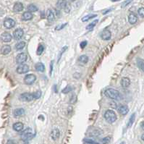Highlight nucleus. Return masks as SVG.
Masks as SVG:
<instances>
[{"label": "nucleus", "mask_w": 144, "mask_h": 144, "mask_svg": "<svg viewBox=\"0 0 144 144\" xmlns=\"http://www.w3.org/2000/svg\"><path fill=\"white\" fill-rule=\"evenodd\" d=\"M104 95L112 100H120L122 96L120 93L114 88H107L104 91Z\"/></svg>", "instance_id": "nucleus-1"}, {"label": "nucleus", "mask_w": 144, "mask_h": 144, "mask_svg": "<svg viewBox=\"0 0 144 144\" xmlns=\"http://www.w3.org/2000/svg\"><path fill=\"white\" fill-rule=\"evenodd\" d=\"M104 118L109 123H114L117 119V117L115 112L112 109H109L104 113Z\"/></svg>", "instance_id": "nucleus-2"}, {"label": "nucleus", "mask_w": 144, "mask_h": 144, "mask_svg": "<svg viewBox=\"0 0 144 144\" xmlns=\"http://www.w3.org/2000/svg\"><path fill=\"white\" fill-rule=\"evenodd\" d=\"M36 136L35 133L33 132V130L31 128H27L25 129L24 131L21 132L20 137L22 138V140H29L34 138V136Z\"/></svg>", "instance_id": "nucleus-3"}, {"label": "nucleus", "mask_w": 144, "mask_h": 144, "mask_svg": "<svg viewBox=\"0 0 144 144\" xmlns=\"http://www.w3.org/2000/svg\"><path fill=\"white\" fill-rule=\"evenodd\" d=\"M36 80V76L33 74H28L26 75L24 78V83L25 84L28 85H32L33 84Z\"/></svg>", "instance_id": "nucleus-4"}, {"label": "nucleus", "mask_w": 144, "mask_h": 144, "mask_svg": "<svg viewBox=\"0 0 144 144\" xmlns=\"http://www.w3.org/2000/svg\"><path fill=\"white\" fill-rule=\"evenodd\" d=\"M20 100L22 101H25V102H30L33 100V96L32 93H23L20 94Z\"/></svg>", "instance_id": "nucleus-5"}, {"label": "nucleus", "mask_w": 144, "mask_h": 144, "mask_svg": "<svg viewBox=\"0 0 144 144\" xmlns=\"http://www.w3.org/2000/svg\"><path fill=\"white\" fill-rule=\"evenodd\" d=\"M4 26L7 29H11V28H14L16 25V22L15 20H13L12 18H6L4 20Z\"/></svg>", "instance_id": "nucleus-6"}, {"label": "nucleus", "mask_w": 144, "mask_h": 144, "mask_svg": "<svg viewBox=\"0 0 144 144\" xmlns=\"http://www.w3.org/2000/svg\"><path fill=\"white\" fill-rule=\"evenodd\" d=\"M28 60V56L25 53H20L16 56V63L18 64H24Z\"/></svg>", "instance_id": "nucleus-7"}, {"label": "nucleus", "mask_w": 144, "mask_h": 144, "mask_svg": "<svg viewBox=\"0 0 144 144\" xmlns=\"http://www.w3.org/2000/svg\"><path fill=\"white\" fill-rule=\"evenodd\" d=\"M29 67L28 65L25 64H19L17 66V68H16V72L18 74H25V73H27L29 71Z\"/></svg>", "instance_id": "nucleus-8"}, {"label": "nucleus", "mask_w": 144, "mask_h": 144, "mask_svg": "<svg viewBox=\"0 0 144 144\" xmlns=\"http://www.w3.org/2000/svg\"><path fill=\"white\" fill-rule=\"evenodd\" d=\"M102 133H103L102 130L99 128H92L88 131V136H90L91 137H98L100 136Z\"/></svg>", "instance_id": "nucleus-9"}, {"label": "nucleus", "mask_w": 144, "mask_h": 144, "mask_svg": "<svg viewBox=\"0 0 144 144\" xmlns=\"http://www.w3.org/2000/svg\"><path fill=\"white\" fill-rule=\"evenodd\" d=\"M24 35V31L22 28H17L13 32V37L15 40H20Z\"/></svg>", "instance_id": "nucleus-10"}, {"label": "nucleus", "mask_w": 144, "mask_h": 144, "mask_svg": "<svg viewBox=\"0 0 144 144\" xmlns=\"http://www.w3.org/2000/svg\"><path fill=\"white\" fill-rule=\"evenodd\" d=\"M0 38H1V40L3 42L8 43V42H10V41H11V40H12V36L9 33L4 32L1 34Z\"/></svg>", "instance_id": "nucleus-11"}, {"label": "nucleus", "mask_w": 144, "mask_h": 144, "mask_svg": "<svg viewBox=\"0 0 144 144\" xmlns=\"http://www.w3.org/2000/svg\"><path fill=\"white\" fill-rule=\"evenodd\" d=\"M111 37H112V33L111 31L109 30H104L101 33V38L104 41L110 40Z\"/></svg>", "instance_id": "nucleus-12"}, {"label": "nucleus", "mask_w": 144, "mask_h": 144, "mask_svg": "<svg viewBox=\"0 0 144 144\" xmlns=\"http://www.w3.org/2000/svg\"><path fill=\"white\" fill-rule=\"evenodd\" d=\"M50 136L52 138V139L53 140H56L60 136V130L58 129H53L51 132V134H50Z\"/></svg>", "instance_id": "nucleus-13"}, {"label": "nucleus", "mask_w": 144, "mask_h": 144, "mask_svg": "<svg viewBox=\"0 0 144 144\" xmlns=\"http://www.w3.org/2000/svg\"><path fill=\"white\" fill-rule=\"evenodd\" d=\"M11 52V46L9 45H4L1 49L0 52L2 55H7Z\"/></svg>", "instance_id": "nucleus-14"}, {"label": "nucleus", "mask_w": 144, "mask_h": 144, "mask_svg": "<svg viewBox=\"0 0 144 144\" xmlns=\"http://www.w3.org/2000/svg\"><path fill=\"white\" fill-rule=\"evenodd\" d=\"M12 128H13V130H14L15 131H16V132H20V131H22V130H23V128H24V124H23V123L20 122H16V123H15V124H13Z\"/></svg>", "instance_id": "nucleus-15"}, {"label": "nucleus", "mask_w": 144, "mask_h": 144, "mask_svg": "<svg viewBox=\"0 0 144 144\" xmlns=\"http://www.w3.org/2000/svg\"><path fill=\"white\" fill-rule=\"evenodd\" d=\"M117 109H118V112L122 115H125L129 112V108H128V106H126V105H121L120 107H118Z\"/></svg>", "instance_id": "nucleus-16"}, {"label": "nucleus", "mask_w": 144, "mask_h": 144, "mask_svg": "<svg viewBox=\"0 0 144 144\" xmlns=\"http://www.w3.org/2000/svg\"><path fill=\"white\" fill-rule=\"evenodd\" d=\"M25 114V111L24 109L23 108L16 109L13 112V114H14L15 117H19L23 116Z\"/></svg>", "instance_id": "nucleus-17"}, {"label": "nucleus", "mask_w": 144, "mask_h": 144, "mask_svg": "<svg viewBox=\"0 0 144 144\" xmlns=\"http://www.w3.org/2000/svg\"><path fill=\"white\" fill-rule=\"evenodd\" d=\"M138 21V17L135 13H130L128 16V22L131 25L136 24Z\"/></svg>", "instance_id": "nucleus-18"}, {"label": "nucleus", "mask_w": 144, "mask_h": 144, "mask_svg": "<svg viewBox=\"0 0 144 144\" xmlns=\"http://www.w3.org/2000/svg\"><path fill=\"white\" fill-rule=\"evenodd\" d=\"M23 9H24V6L21 2H16L14 4V7H13V10L15 12H21L23 10Z\"/></svg>", "instance_id": "nucleus-19"}, {"label": "nucleus", "mask_w": 144, "mask_h": 144, "mask_svg": "<svg viewBox=\"0 0 144 144\" xmlns=\"http://www.w3.org/2000/svg\"><path fill=\"white\" fill-rule=\"evenodd\" d=\"M120 84L122 85V87H123V88H128V86L130 85V80L128 78L124 77L121 79Z\"/></svg>", "instance_id": "nucleus-20"}, {"label": "nucleus", "mask_w": 144, "mask_h": 144, "mask_svg": "<svg viewBox=\"0 0 144 144\" xmlns=\"http://www.w3.org/2000/svg\"><path fill=\"white\" fill-rule=\"evenodd\" d=\"M33 17V15L31 12H25L23 15H22V20L24 21H28V20H32Z\"/></svg>", "instance_id": "nucleus-21"}, {"label": "nucleus", "mask_w": 144, "mask_h": 144, "mask_svg": "<svg viewBox=\"0 0 144 144\" xmlns=\"http://www.w3.org/2000/svg\"><path fill=\"white\" fill-rule=\"evenodd\" d=\"M35 69L38 72H44V70H45V66L42 62H38L35 65Z\"/></svg>", "instance_id": "nucleus-22"}, {"label": "nucleus", "mask_w": 144, "mask_h": 144, "mask_svg": "<svg viewBox=\"0 0 144 144\" xmlns=\"http://www.w3.org/2000/svg\"><path fill=\"white\" fill-rule=\"evenodd\" d=\"M46 16H47V20H48L49 22L54 21V18H55L54 14V12H52L51 9H48V10H47V12H46Z\"/></svg>", "instance_id": "nucleus-23"}, {"label": "nucleus", "mask_w": 144, "mask_h": 144, "mask_svg": "<svg viewBox=\"0 0 144 144\" xmlns=\"http://www.w3.org/2000/svg\"><path fill=\"white\" fill-rule=\"evenodd\" d=\"M135 120H136V113H133V114H131V116H130V119H129V121H128V124H127V128H130L132 124H133V123H134Z\"/></svg>", "instance_id": "nucleus-24"}, {"label": "nucleus", "mask_w": 144, "mask_h": 144, "mask_svg": "<svg viewBox=\"0 0 144 144\" xmlns=\"http://www.w3.org/2000/svg\"><path fill=\"white\" fill-rule=\"evenodd\" d=\"M27 9H28V12H31V13L38 11V7H36L35 4H29L28 6V7H27Z\"/></svg>", "instance_id": "nucleus-25"}, {"label": "nucleus", "mask_w": 144, "mask_h": 144, "mask_svg": "<svg viewBox=\"0 0 144 144\" xmlns=\"http://www.w3.org/2000/svg\"><path fill=\"white\" fill-rule=\"evenodd\" d=\"M137 65L138 67L140 68L142 71H143L144 70V62L143 59H140V58H138L137 59Z\"/></svg>", "instance_id": "nucleus-26"}, {"label": "nucleus", "mask_w": 144, "mask_h": 144, "mask_svg": "<svg viewBox=\"0 0 144 144\" xmlns=\"http://www.w3.org/2000/svg\"><path fill=\"white\" fill-rule=\"evenodd\" d=\"M25 41H20L18 42L17 44H16L15 45V49L16 50H22L23 49H24V47L25 46Z\"/></svg>", "instance_id": "nucleus-27"}, {"label": "nucleus", "mask_w": 144, "mask_h": 144, "mask_svg": "<svg viewBox=\"0 0 144 144\" xmlns=\"http://www.w3.org/2000/svg\"><path fill=\"white\" fill-rule=\"evenodd\" d=\"M97 17V15H86V16H84L82 17V19L81 20L83 21V22H87L88 20H90L91 19H93V18H94V17Z\"/></svg>", "instance_id": "nucleus-28"}, {"label": "nucleus", "mask_w": 144, "mask_h": 144, "mask_svg": "<svg viewBox=\"0 0 144 144\" xmlns=\"http://www.w3.org/2000/svg\"><path fill=\"white\" fill-rule=\"evenodd\" d=\"M88 60L89 59H88V56H86V55H82L78 58V61L83 64H86L88 62Z\"/></svg>", "instance_id": "nucleus-29"}, {"label": "nucleus", "mask_w": 144, "mask_h": 144, "mask_svg": "<svg viewBox=\"0 0 144 144\" xmlns=\"http://www.w3.org/2000/svg\"><path fill=\"white\" fill-rule=\"evenodd\" d=\"M97 23H98V20H94L93 22L92 23H91L90 24H88L87 26H86V29L88 30V31H92L93 28L96 26V25L97 24Z\"/></svg>", "instance_id": "nucleus-30"}, {"label": "nucleus", "mask_w": 144, "mask_h": 144, "mask_svg": "<svg viewBox=\"0 0 144 144\" xmlns=\"http://www.w3.org/2000/svg\"><path fill=\"white\" fill-rule=\"evenodd\" d=\"M66 4H67L66 1H59V2H56V6L60 9H64Z\"/></svg>", "instance_id": "nucleus-31"}, {"label": "nucleus", "mask_w": 144, "mask_h": 144, "mask_svg": "<svg viewBox=\"0 0 144 144\" xmlns=\"http://www.w3.org/2000/svg\"><path fill=\"white\" fill-rule=\"evenodd\" d=\"M44 45L39 44V46H38V49H37V51H36V54H37V55H41V54L44 52Z\"/></svg>", "instance_id": "nucleus-32"}, {"label": "nucleus", "mask_w": 144, "mask_h": 144, "mask_svg": "<svg viewBox=\"0 0 144 144\" xmlns=\"http://www.w3.org/2000/svg\"><path fill=\"white\" fill-rule=\"evenodd\" d=\"M72 90H73V88H72V86L68 85V86H66V87L62 91V93H68L69 92H71Z\"/></svg>", "instance_id": "nucleus-33"}, {"label": "nucleus", "mask_w": 144, "mask_h": 144, "mask_svg": "<svg viewBox=\"0 0 144 144\" xmlns=\"http://www.w3.org/2000/svg\"><path fill=\"white\" fill-rule=\"evenodd\" d=\"M33 94V99H39L41 96V91H37L36 92H34Z\"/></svg>", "instance_id": "nucleus-34"}, {"label": "nucleus", "mask_w": 144, "mask_h": 144, "mask_svg": "<svg viewBox=\"0 0 144 144\" xmlns=\"http://www.w3.org/2000/svg\"><path fill=\"white\" fill-rule=\"evenodd\" d=\"M83 141H84V143L85 144H99V143H97V142L91 140V139H87V138H85V139L83 140Z\"/></svg>", "instance_id": "nucleus-35"}, {"label": "nucleus", "mask_w": 144, "mask_h": 144, "mask_svg": "<svg viewBox=\"0 0 144 144\" xmlns=\"http://www.w3.org/2000/svg\"><path fill=\"white\" fill-rule=\"evenodd\" d=\"M110 140H111L110 137H105L101 140V143L103 144H108L110 142Z\"/></svg>", "instance_id": "nucleus-36"}, {"label": "nucleus", "mask_w": 144, "mask_h": 144, "mask_svg": "<svg viewBox=\"0 0 144 144\" xmlns=\"http://www.w3.org/2000/svg\"><path fill=\"white\" fill-rule=\"evenodd\" d=\"M138 15H140V17H144V8L143 7H140V8L138 9Z\"/></svg>", "instance_id": "nucleus-37"}, {"label": "nucleus", "mask_w": 144, "mask_h": 144, "mask_svg": "<svg viewBox=\"0 0 144 144\" xmlns=\"http://www.w3.org/2000/svg\"><path fill=\"white\" fill-rule=\"evenodd\" d=\"M64 9V11H65L66 12H68V13L70 11V6L68 4V2H67V4H66V5H65Z\"/></svg>", "instance_id": "nucleus-38"}, {"label": "nucleus", "mask_w": 144, "mask_h": 144, "mask_svg": "<svg viewBox=\"0 0 144 144\" xmlns=\"http://www.w3.org/2000/svg\"><path fill=\"white\" fill-rule=\"evenodd\" d=\"M68 25V23H65V24H62L60 25H58V26H56V31H58V30H62V28H64L66 25Z\"/></svg>", "instance_id": "nucleus-39"}, {"label": "nucleus", "mask_w": 144, "mask_h": 144, "mask_svg": "<svg viewBox=\"0 0 144 144\" xmlns=\"http://www.w3.org/2000/svg\"><path fill=\"white\" fill-rule=\"evenodd\" d=\"M87 41H82L81 43H80V47H81V49H84L86 46H87Z\"/></svg>", "instance_id": "nucleus-40"}, {"label": "nucleus", "mask_w": 144, "mask_h": 144, "mask_svg": "<svg viewBox=\"0 0 144 144\" xmlns=\"http://www.w3.org/2000/svg\"><path fill=\"white\" fill-rule=\"evenodd\" d=\"M77 101V96H75V95H73L72 96V98L71 99V100H70V102L72 103V104H74V103H75Z\"/></svg>", "instance_id": "nucleus-41"}, {"label": "nucleus", "mask_w": 144, "mask_h": 144, "mask_svg": "<svg viewBox=\"0 0 144 144\" xmlns=\"http://www.w3.org/2000/svg\"><path fill=\"white\" fill-rule=\"evenodd\" d=\"M73 77H74L75 78H76V79H78V78H80V73H78V72H76V73H75V74L73 75Z\"/></svg>", "instance_id": "nucleus-42"}, {"label": "nucleus", "mask_w": 144, "mask_h": 144, "mask_svg": "<svg viewBox=\"0 0 144 144\" xmlns=\"http://www.w3.org/2000/svg\"><path fill=\"white\" fill-rule=\"evenodd\" d=\"M131 2H132V1H126V2H124V3L122 4V7H124L127 6L128 4H130V3H131Z\"/></svg>", "instance_id": "nucleus-43"}, {"label": "nucleus", "mask_w": 144, "mask_h": 144, "mask_svg": "<svg viewBox=\"0 0 144 144\" xmlns=\"http://www.w3.org/2000/svg\"><path fill=\"white\" fill-rule=\"evenodd\" d=\"M7 144H16L15 143V141L12 140H9L8 141H7Z\"/></svg>", "instance_id": "nucleus-44"}, {"label": "nucleus", "mask_w": 144, "mask_h": 144, "mask_svg": "<svg viewBox=\"0 0 144 144\" xmlns=\"http://www.w3.org/2000/svg\"><path fill=\"white\" fill-rule=\"evenodd\" d=\"M140 128H142V129H143V122H141V123H140Z\"/></svg>", "instance_id": "nucleus-45"}, {"label": "nucleus", "mask_w": 144, "mask_h": 144, "mask_svg": "<svg viewBox=\"0 0 144 144\" xmlns=\"http://www.w3.org/2000/svg\"><path fill=\"white\" fill-rule=\"evenodd\" d=\"M52 63H53V62H52V64H51V67H50V68H51V69H50V74H52Z\"/></svg>", "instance_id": "nucleus-46"}, {"label": "nucleus", "mask_w": 144, "mask_h": 144, "mask_svg": "<svg viewBox=\"0 0 144 144\" xmlns=\"http://www.w3.org/2000/svg\"><path fill=\"white\" fill-rule=\"evenodd\" d=\"M141 139H142V140H144V138H143V135H142V137H141Z\"/></svg>", "instance_id": "nucleus-47"}, {"label": "nucleus", "mask_w": 144, "mask_h": 144, "mask_svg": "<svg viewBox=\"0 0 144 144\" xmlns=\"http://www.w3.org/2000/svg\"><path fill=\"white\" fill-rule=\"evenodd\" d=\"M120 144H125V143H124V142H122Z\"/></svg>", "instance_id": "nucleus-48"}]
</instances>
